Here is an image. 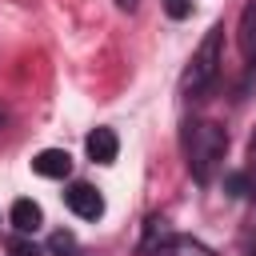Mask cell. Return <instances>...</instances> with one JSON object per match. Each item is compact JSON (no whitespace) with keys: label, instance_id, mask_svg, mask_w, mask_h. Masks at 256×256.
<instances>
[{"label":"cell","instance_id":"obj_5","mask_svg":"<svg viewBox=\"0 0 256 256\" xmlns=\"http://www.w3.org/2000/svg\"><path fill=\"white\" fill-rule=\"evenodd\" d=\"M8 224L16 228V232H24V236H32L40 224H44V212H40V204L36 200H28V196H20L12 208H8Z\"/></svg>","mask_w":256,"mask_h":256},{"label":"cell","instance_id":"obj_15","mask_svg":"<svg viewBox=\"0 0 256 256\" xmlns=\"http://www.w3.org/2000/svg\"><path fill=\"white\" fill-rule=\"evenodd\" d=\"M252 256H256V252H252Z\"/></svg>","mask_w":256,"mask_h":256},{"label":"cell","instance_id":"obj_8","mask_svg":"<svg viewBox=\"0 0 256 256\" xmlns=\"http://www.w3.org/2000/svg\"><path fill=\"white\" fill-rule=\"evenodd\" d=\"M152 256H216L204 240H196V236H172L168 244H160Z\"/></svg>","mask_w":256,"mask_h":256},{"label":"cell","instance_id":"obj_12","mask_svg":"<svg viewBox=\"0 0 256 256\" xmlns=\"http://www.w3.org/2000/svg\"><path fill=\"white\" fill-rule=\"evenodd\" d=\"M164 12H168L172 20H184V16L192 12V0H164Z\"/></svg>","mask_w":256,"mask_h":256},{"label":"cell","instance_id":"obj_4","mask_svg":"<svg viewBox=\"0 0 256 256\" xmlns=\"http://www.w3.org/2000/svg\"><path fill=\"white\" fill-rule=\"evenodd\" d=\"M32 168H36L40 176H48V180H64V176L72 172V156H68L64 148H40V152L32 156Z\"/></svg>","mask_w":256,"mask_h":256},{"label":"cell","instance_id":"obj_2","mask_svg":"<svg viewBox=\"0 0 256 256\" xmlns=\"http://www.w3.org/2000/svg\"><path fill=\"white\" fill-rule=\"evenodd\" d=\"M220 64H224V24H212L200 40V48L192 52L188 68H184V80H180V92L188 100H204L208 88L216 84L220 76Z\"/></svg>","mask_w":256,"mask_h":256},{"label":"cell","instance_id":"obj_10","mask_svg":"<svg viewBox=\"0 0 256 256\" xmlns=\"http://www.w3.org/2000/svg\"><path fill=\"white\" fill-rule=\"evenodd\" d=\"M8 252H12V256H44V248H40V244H32L24 232H16V236L8 240Z\"/></svg>","mask_w":256,"mask_h":256},{"label":"cell","instance_id":"obj_3","mask_svg":"<svg viewBox=\"0 0 256 256\" xmlns=\"http://www.w3.org/2000/svg\"><path fill=\"white\" fill-rule=\"evenodd\" d=\"M64 204H68L80 220H100V216H104V196H100L92 184H84V180H76V184L64 192Z\"/></svg>","mask_w":256,"mask_h":256},{"label":"cell","instance_id":"obj_7","mask_svg":"<svg viewBox=\"0 0 256 256\" xmlns=\"http://www.w3.org/2000/svg\"><path fill=\"white\" fill-rule=\"evenodd\" d=\"M84 148H88V156H92L96 164H112V160H116V152H120V140H116V132H112V128H96V132H88Z\"/></svg>","mask_w":256,"mask_h":256},{"label":"cell","instance_id":"obj_14","mask_svg":"<svg viewBox=\"0 0 256 256\" xmlns=\"http://www.w3.org/2000/svg\"><path fill=\"white\" fill-rule=\"evenodd\" d=\"M0 124H4V112H0Z\"/></svg>","mask_w":256,"mask_h":256},{"label":"cell","instance_id":"obj_6","mask_svg":"<svg viewBox=\"0 0 256 256\" xmlns=\"http://www.w3.org/2000/svg\"><path fill=\"white\" fill-rule=\"evenodd\" d=\"M228 188H232V196L244 192V196L256 200V128H252V136H248V164L228 176Z\"/></svg>","mask_w":256,"mask_h":256},{"label":"cell","instance_id":"obj_11","mask_svg":"<svg viewBox=\"0 0 256 256\" xmlns=\"http://www.w3.org/2000/svg\"><path fill=\"white\" fill-rule=\"evenodd\" d=\"M48 248H52L56 256H76V236H72V232H56V236L48 240Z\"/></svg>","mask_w":256,"mask_h":256},{"label":"cell","instance_id":"obj_1","mask_svg":"<svg viewBox=\"0 0 256 256\" xmlns=\"http://www.w3.org/2000/svg\"><path fill=\"white\" fill-rule=\"evenodd\" d=\"M224 152H228V132H224V124H216V120H196V124H188L184 156H188V172H192L196 184H212V176H216L220 164H224Z\"/></svg>","mask_w":256,"mask_h":256},{"label":"cell","instance_id":"obj_9","mask_svg":"<svg viewBox=\"0 0 256 256\" xmlns=\"http://www.w3.org/2000/svg\"><path fill=\"white\" fill-rule=\"evenodd\" d=\"M240 52H244V60L252 64L256 60V0H248V8L240 12Z\"/></svg>","mask_w":256,"mask_h":256},{"label":"cell","instance_id":"obj_13","mask_svg":"<svg viewBox=\"0 0 256 256\" xmlns=\"http://www.w3.org/2000/svg\"><path fill=\"white\" fill-rule=\"evenodd\" d=\"M116 8H124V12H132V8H136V0H116Z\"/></svg>","mask_w":256,"mask_h":256}]
</instances>
